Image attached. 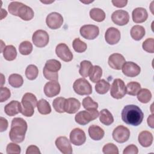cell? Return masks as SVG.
I'll return each instance as SVG.
<instances>
[{
	"label": "cell",
	"mask_w": 154,
	"mask_h": 154,
	"mask_svg": "<svg viewBox=\"0 0 154 154\" xmlns=\"http://www.w3.org/2000/svg\"><path fill=\"white\" fill-rule=\"evenodd\" d=\"M70 141L75 146H81L86 141L85 133L80 128H76L73 129L69 135Z\"/></svg>",
	"instance_id": "12"
},
{
	"label": "cell",
	"mask_w": 154,
	"mask_h": 154,
	"mask_svg": "<svg viewBox=\"0 0 154 154\" xmlns=\"http://www.w3.org/2000/svg\"><path fill=\"white\" fill-rule=\"evenodd\" d=\"M154 39L153 38H148L146 40H144L143 43L142 47L143 49L149 52V53H153L154 52Z\"/></svg>",
	"instance_id": "43"
},
{
	"label": "cell",
	"mask_w": 154,
	"mask_h": 154,
	"mask_svg": "<svg viewBox=\"0 0 154 154\" xmlns=\"http://www.w3.org/2000/svg\"><path fill=\"white\" fill-rule=\"evenodd\" d=\"M93 65L90 61L83 60L80 63L79 73L80 75L83 78H87L88 76L89 73L93 67Z\"/></svg>",
	"instance_id": "29"
},
{
	"label": "cell",
	"mask_w": 154,
	"mask_h": 154,
	"mask_svg": "<svg viewBox=\"0 0 154 154\" xmlns=\"http://www.w3.org/2000/svg\"><path fill=\"white\" fill-rule=\"evenodd\" d=\"M99 112L97 109L84 110L78 112L75 117V122L81 125H85L91 121L97 119Z\"/></svg>",
	"instance_id": "4"
},
{
	"label": "cell",
	"mask_w": 154,
	"mask_h": 154,
	"mask_svg": "<svg viewBox=\"0 0 154 154\" xmlns=\"http://www.w3.org/2000/svg\"><path fill=\"white\" fill-rule=\"evenodd\" d=\"M126 87V94L131 96H135L141 90V85L140 83L132 81L128 83Z\"/></svg>",
	"instance_id": "37"
},
{
	"label": "cell",
	"mask_w": 154,
	"mask_h": 154,
	"mask_svg": "<svg viewBox=\"0 0 154 154\" xmlns=\"http://www.w3.org/2000/svg\"><path fill=\"white\" fill-rule=\"evenodd\" d=\"M82 106L86 110L97 109L98 103L94 102L90 96H87L82 100Z\"/></svg>",
	"instance_id": "41"
},
{
	"label": "cell",
	"mask_w": 154,
	"mask_h": 154,
	"mask_svg": "<svg viewBox=\"0 0 154 154\" xmlns=\"http://www.w3.org/2000/svg\"><path fill=\"white\" fill-rule=\"evenodd\" d=\"M72 46L74 51L78 53H82L87 50V44L82 41L79 38H76L73 40Z\"/></svg>",
	"instance_id": "39"
},
{
	"label": "cell",
	"mask_w": 154,
	"mask_h": 154,
	"mask_svg": "<svg viewBox=\"0 0 154 154\" xmlns=\"http://www.w3.org/2000/svg\"><path fill=\"white\" fill-rule=\"evenodd\" d=\"M88 134L90 137L95 141H99L102 139L105 135V132L102 128L100 126L92 125L88 128Z\"/></svg>",
	"instance_id": "24"
},
{
	"label": "cell",
	"mask_w": 154,
	"mask_h": 154,
	"mask_svg": "<svg viewBox=\"0 0 154 154\" xmlns=\"http://www.w3.org/2000/svg\"><path fill=\"white\" fill-rule=\"evenodd\" d=\"M109 83L103 79L98 81L95 85L96 91L100 94H104L106 93L109 90Z\"/></svg>",
	"instance_id": "32"
},
{
	"label": "cell",
	"mask_w": 154,
	"mask_h": 154,
	"mask_svg": "<svg viewBox=\"0 0 154 154\" xmlns=\"http://www.w3.org/2000/svg\"><path fill=\"white\" fill-rule=\"evenodd\" d=\"M65 100H66V99L63 97H58L53 100L52 106L54 109L57 112L59 113H63L65 112L64 111Z\"/></svg>",
	"instance_id": "38"
},
{
	"label": "cell",
	"mask_w": 154,
	"mask_h": 154,
	"mask_svg": "<svg viewBox=\"0 0 154 154\" xmlns=\"http://www.w3.org/2000/svg\"><path fill=\"white\" fill-rule=\"evenodd\" d=\"M0 125H1L0 131L1 132H4V131H6L8 128V121L6 119H5L2 117H0Z\"/></svg>",
	"instance_id": "51"
},
{
	"label": "cell",
	"mask_w": 154,
	"mask_h": 154,
	"mask_svg": "<svg viewBox=\"0 0 154 154\" xmlns=\"http://www.w3.org/2000/svg\"><path fill=\"white\" fill-rule=\"evenodd\" d=\"M28 129L26 121L20 117H15L11 121L9 137L14 143H20L23 141Z\"/></svg>",
	"instance_id": "2"
},
{
	"label": "cell",
	"mask_w": 154,
	"mask_h": 154,
	"mask_svg": "<svg viewBox=\"0 0 154 154\" xmlns=\"http://www.w3.org/2000/svg\"><path fill=\"white\" fill-rule=\"evenodd\" d=\"M152 96L151 91L147 88L141 89L137 94L138 100L143 103H148L151 100Z\"/></svg>",
	"instance_id": "35"
},
{
	"label": "cell",
	"mask_w": 154,
	"mask_h": 154,
	"mask_svg": "<svg viewBox=\"0 0 154 154\" xmlns=\"http://www.w3.org/2000/svg\"><path fill=\"white\" fill-rule=\"evenodd\" d=\"M43 73L45 76V78L46 79L50 80V81H57L58 79V73H54L52 72H49L45 68H43Z\"/></svg>",
	"instance_id": "47"
},
{
	"label": "cell",
	"mask_w": 154,
	"mask_h": 154,
	"mask_svg": "<svg viewBox=\"0 0 154 154\" xmlns=\"http://www.w3.org/2000/svg\"><path fill=\"white\" fill-rule=\"evenodd\" d=\"M100 122L106 125L109 126L114 122V117L111 112L107 109H103L99 112Z\"/></svg>",
	"instance_id": "26"
},
{
	"label": "cell",
	"mask_w": 154,
	"mask_h": 154,
	"mask_svg": "<svg viewBox=\"0 0 154 154\" xmlns=\"http://www.w3.org/2000/svg\"><path fill=\"white\" fill-rule=\"evenodd\" d=\"M41 2H43V3H44V4H49V3H52V2H53L54 1H51V2H45V1H41Z\"/></svg>",
	"instance_id": "54"
},
{
	"label": "cell",
	"mask_w": 154,
	"mask_h": 154,
	"mask_svg": "<svg viewBox=\"0 0 154 154\" xmlns=\"http://www.w3.org/2000/svg\"><path fill=\"white\" fill-rule=\"evenodd\" d=\"M79 32L81 35L84 38L93 40L98 36L99 28L94 25H84L81 27Z\"/></svg>",
	"instance_id": "9"
},
{
	"label": "cell",
	"mask_w": 154,
	"mask_h": 154,
	"mask_svg": "<svg viewBox=\"0 0 154 154\" xmlns=\"http://www.w3.org/2000/svg\"><path fill=\"white\" fill-rule=\"evenodd\" d=\"M34 16V13L33 10L31 7L22 3L18 10L17 16L19 17L23 20L28 21L31 20L33 18Z\"/></svg>",
	"instance_id": "22"
},
{
	"label": "cell",
	"mask_w": 154,
	"mask_h": 154,
	"mask_svg": "<svg viewBox=\"0 0 154 154\" xmlns=\"http://www.w3.org/2000/svg\"><path fill=\"white\" fill-rule=\"evenodd\" d=\"M33 153L40 154L41 152L37 146L34 145H31L27 147L26 150V154H33Z\"/></svg>",
	"instance_id": "49"
},
{
	"label": "cell",
	"mask_w": 154,
	"mask_h": 154,
	"mask_svg": "<svg viewBox=\"0 0 154 154\" xmlns=\"http://www.w3.org/2000/svg\"><path fill=\"white\" fill-rule=\"evenodd\" d=\"M102 75V69L99 66H93L90 73L89 78L90 80L93 82H97L100 80Z\"/></svg>",
	"instance_id": "34"
},
{
	"label": "cell",
	"mask_w": 154,
	"mask_h": 154,
	"mask_svg": "<svg viewBox=\"0 0 154 154\" xmlns=\"http://www.w3.org/2000/svg\"><path fill=\"white\" fill-rule=\"evenodd\" d=\"M138 153V147L134 144H130L128 146L124 149L123 153V154H137Z\"/></svg>",
	"instance_id": "48"
},
{
	"label": "cell",
	"mask_w": 154,
	"mask_h": 154,
	"mask_svg": "<svg viewBox=\"0 0 154 154\" xmlns=\"http://www.w3.org/2000/svg\"><path fill=\"white\" fill-rule=\"evenodd\" d=\"M102 152L105 154H119V149L114 143H107L102 148Z\"/></svg>",
	"instance_id": "42"
},
{
	"label": "cell",
	"mask_w": 154,
	"mask_h": 154,
	"mask_svg": "<svg viewBox=\"0 0 154 154\" xmlns=\"http://www.w3.org/2000/svg\"><path fill=\"white\" fill-rule=\"evenodd\" d=\"M22 2H17V1H13L11 2L8 6V11L10 14H11L12 15L17 16V12L18 10L20 7V5H22Z\"/></svg>",
	"instance_id": "44"
},
{
	"label": "cell",
	"mask_w": 154,
	"mask_h": 154,
	"mask_svg": "<svg viewBox=\"0 0 154 154\" xmlns=\"http://www.w3.org/2000/svg\"><path fill=\"white\" fill-rule=\"evenodd\" d=\"M128 1L127 0H112L111 1V2L112 3L113 5L118 7V8H122L124 7L126 5L128 4Z\"/></svg>",
	"instance_id": "50"
},
{
	"label": "cell",
	"mask_w": 154,
	"mask_h": 154,
	"mask_svg": "<svg viewBox=\"0 0 154 154\" xmlns=\"http://www.w3.org/2000/svg\"><path fill=\"white\" fill-rule=\"evenodd\" d=\"M126 62L125 57L120 54L114 53L109 55L108 63L110 67L115 70H120Z\"/></svg>",
	"instance_id": "17"
},
{
	"label": "cell",
	"mask_w": 154,
	"mask_h": 154,
	"mask_svg": "<svg viewBox=\"0 0 154 154\" xmlns=\"http://www.w3.org/2000/svg\"><path fill=\"white\" fill-rule=\"evenodd\" d=\"M60 85L57 81H51L45 85L44 93L47 97H52L60 93Z\"/></svg>",
	"instance_id": "18"
},
{
	"label": "cell",
	"mask_w": 154,
	"mask_h": 154,
	"mask_svg": "<svg viewBox=\"0 0 154 154\" xmlns=\"http://www.w3.org/2000/svg\"><path fill=\"white\" fill-rule=\"evenodd\" d=\"M111 19L115 24L123 26L129 22V15L128 12L125 10H117L112 13Z\"/></svg>",
	"instance_id": "13"
},
{
	"label": "cell",
	"mask_w": 154,
	"mask_h": 154,
	"mask_svg": "<svg viewBox=\"0 0 154 154\" xmlns=\"http://www.w3.org/2000/svg\"><path fill=\"white\" fill-rule=\"evenodd\" d=\"M123 73L128 77L138 76L141 72L140 67L132 61H126L122 67Z\"/></svg>",
	"instance_id": "14"
},
{
	"label": "cell",
	"mask_w": 154,
	"mask_h": 154,
	"mask_svg": "<svg viewBox=\"0 0 154 154\" xmlns=\"http://www.w3.org/2000/svg\"><path fill=\"white\" fill-rule=\"evenodd\" d=\"M130 34L131 37L134 40L138 41L141 40L143 37L145 35L146 30L143 26L136 25L132 27Z\"/></svg>",
	"instance_id": "25"
},
{
	"label": "cell",
	"mask_w": 154,
	"mask_h": 154,
	"mask_svg": "<svg viewBox=\"0 0 154 154\" xmlns=\"http://www.w3.org/2000/svg\"><path fill=\"white\" fill-rule=\"evenodd\" d=\"M21 114L25 117H31L34 112V108L37 106V100L36 96L31 93H26L22 97Z\"/></svg>",
	"instance_id": "3"
},
{
	"label": "cell",
	"mask_w": 154,
	"mask_h": 154,
	"mask_svg": "<svg viewBox=\"0 0 154 154\" xmlns=\"http://www.w3.org/2000/svg\"><path fill=\"white\" fill-rule=\"evenodd\" d=\"M121 34L120 31L114 27L108 28L105 34V39L107 43L111 45L117 44L120 40Z\"/></svg>",
	"instance_id": "16"
},
{
	"label": "cell",
	"mask_w": 154,
	"mask_h": 154,
	"mask_svg": "<svg viewBox=\"0 0 154 154\" xmlns=\"http://www.w3.org/2000/svg\"><path fill=\"white\" fill-rule=\"evenodd\" d=\"M89 14L91 19L96 22H101L105 19V13L104 11L99 8H93L91 9Z\"/></svg>",
	"instance_id": "28"
},
{
	"label": "cell",
	"mask_w": 154,
	"mask_h": 154,
	"mask_svg": "<svg viewBox=\"0 0 154 154\" xmlns=\"http://www.w3.org/2000/svg\"><path fill=\"white\" fill-rule=\"evenodd\" d=\"M11 96L10 90L5 87H1V97H0V102H4L8 100Z\"/></svg>",
	"instance_id": "46"
},
{
	"label": "cell",
	"mask_w": 154,
	"mask_h": 154,
	"mask_svg": "<svg viewBox=\"0 0 154 154\" xmlns=\"http://www.w3.org/2000/svg\"><path fill=\"white\" fill-rule=\"evenodd\" d=\"M7 153H16L19 154L21 152V148L18 145L15 144L14 143H10L7 144L6 148Z\"/></svg>",
	"instance_id": "45"
},
{
	"label": "cell",
	"mask_w": 154,
	"mask_h": 154,
	"mask_svg": "<svg viewBox=\"0 0 154 154\" xmlns=\"http://www.w3.org/2000/svg\"><path fill=\"white\" fill-rule=\"evenodd\" d=\"M2 54L4 58L7 61H13L17 57L16 49L13 45L6 46L2 51Z\"/></svg>",
	"instance_id": "27"
},
{
	"label": "cell",
	"mask_w": 154,
	"mask_h": 154,
	"mask_svg": "<svg viewBox=\"0 0 154 154\" xmlns=\"http://www.w3.org/2000/svg\"><path fill=\"white\" fill-rule=\"evenodd\" d=\"M61 67V63L55 59H51L46 61L44 67L47 70L54 73H57L60 70Z\"/></svg>",
	"instance_id": "31"
},
{
	"label": "cell",
	"mask_w": 154,
	"mask_h": 154,
	"mask_svg": "<svg viewBox=\"0 0 154 154\" xmlns=\"http://www.w3.org/2000/svg\"><path fill=\"white\" fill-rule=\"evenodd\" d=\"M55 53L58 57L65 62H69L73 58V55L67 45L63 43H59L56 46Z\"/></svg>",
	"instance_id": "11"
},
{
	"label": "cell",
	"mask_w": 154,
	"mask_h": 154,
	"mask_svg": "<svg viewBox=\"0 0 154 154\" xmlns=\"http://www.w3.org/2000/svg\"><path fill=\"white\" fill-rule=\"evenodd\" d=\"M7 15V12L5 10L1 8V19L2 20L3 18L5 17Z\"/></svg>",
	"instance_id": "53"
},
{
	"label": "cell",
	"mask_w": 154,
	"mask_h": 154,
	"mask_svg": "<svg viewBox=\"0 0 154 154\" xmlns=\"http://www.w3.org/2000/svg\"><path fill=\"white\" fill-rule=\"evenodd\" d=\"M47 26L52 29L60 28L63 23V17L61 14L57 12L49 13L46 19Z\"/></svg>",
	"instance_id": "10"
},
{
	"label": "cell",
	"mask_w": 154,
	"mask_h": 154,
	"mask_svg": "<svg viewBox=\"0 0 154 154\" xmlns=\"http://www.w3.org/2000/svg\"><path fill=\"white\" fill-rule=\"evenodd\" d=\"M37 108L38 111L43 115L49 114L51 112V107L49 103L44 99H42L37 102Z\"/></svg>",
	"instance_id": "30"
},
{
	"label": "cell",
	"mask_w": 154,
	"mask_h": 154,
	"mask_svg": "<svg viewBox=\"0 0 154 154\" xmlns=\"http://www.w3.org/2000/svg\"><path fill=\"white\" fill-rule=\"evenodd\" d=\"M32 41L35 46L43 48L48 44L49 36L46 31L38 29L35 31L32 34Z\"/></svg>",
	"instance_id": "7"
},
{
	"label": "cell",
	"mask_w": 154,
	"mask_h": 154,
	"mask_svg": "<svg viewBox=\"0 0 154 154\" xmlns=\"http://www.w3.org/2000/svg\"><path fill=\"white\" fill-rule=\"evenodd\" d=\"M126 94V87L125 82L120 78L115 79L111 86V96L114 99H120L123 98Z\"/></svg>",
	"instance_id": "5"
},
{
	"label": "cell",
	"mask_w": 154,
	"mask_h": 154,
	"mask_svg": "<svg viewBox=\"0 0 154 154\" xmlns=\"http://www.w3.org/2000/svg\"><path fill=\"white\" fill-rule=\"evenodd\" d=\"M113 139L117 143H123L127 141L130 137V131L123 125L117 126L112 134Z\"/></svg>",
	"instance_id": "8"
},
{
	"label": "cell",
	"mask_w": 154,
	"mask_h": 154,
	"mask_svg": "<svg viewBox=\"0 0 154 154\" xmlns=\"http://www.w3.org/2000/svg\"><path fill=\"white\" fill-rule=\"evenodd\" d=\"M57 149L63 154H71L73 152L70 140L64 136L58 137L55 142Z\"/></svg>",
	"instance_id": "15"
},
{
	"label": "cell",
	"mask_w": 154,
	"mask_h": 154,
	"mask_svg": "<svg viewBox=\"0 0 154 154\" xmlns=\"http://www.w3.org/2000/svg\"><path fill=\"white\" fill-rule=\"evenodd\" d=\"M132 17L133 22L135 23H143L147 20L148 17V13L144 8L137 7L132 11Z\"/></svg>",
	"instance_id": "20"
},
{
	"label": "cell",
	"mask_w": 154,
	"mask_h": 154,
	"mask_svg": "<svg viewBox=\"0 0 154 154\" xmlns=\"http://www.w3.org/2000/svg\"><path fill=\"white\" fill-rule=\"evenodd\" d=\"M73 88L76 94L81 96L89 95L93 91L91 84L85 78L77 79L73 84Z\"/></svg>",
	"instance_id": "6"
},
{
	"label": "cell",
	"mask_w": 154,
	"mask_h": 154,
	"mask_svg": "<svg viewBox=\"0 0 154 154\" xmlns=\"http://www.w3.org/2000/svg\"><path fill=\"white\" fill-rule=\"evenodd\" d=\"M9 84L14 88H19L23 84V79L22 76L17 73H13L8 77Z\"/></svg>",
	"instance_id": "33"
},
{
	"label": "cell",
	"mask_w": 154,
	"mask_h": 154,
	"mask_svg": "<svg viewBox=\"0 0 154 154\" xmlns=\"http://www.w3.org/2000/svg\"><path fill=\"white\" fill-rule=\"evenodd\" d=\"M22 105L17 100H11L4 107L5 113L8 116H14L21 112Z\"/></svg>",
	"instance_id": "21"
},
{
	"label": "cell",
	"mask_w": 154,
	"mask_h": 154,
	"mask_svg": "<svg viewBox=\"0 0 154 154\" xmlns=\"http://www.w3.org/2000/svg\"><path fill=\"white\" fill-rule=\"evenodd\" d=\"M147 124L149 125V126H150L151 128H154V122H153V114H151L150 115L147 120Z\"/></svg>",
	"instance_id": "52"
},
{
	"label": "cell",
	"mask_w": 154,
	"mask_h": 154,
	"mask_svg": "<svg viewBox=\"0 0 154 154\" xmlns=\"http://www.w3.org/2000/svg\"><path fill=\"white\" fill-rule=\"evenodd\" d=\"M122 120L126 124L137 126L140 125L143 120L144 114L137 105H126L121 113Z\"/></svg>",
	"instance_id": "1"
},
{
	"label": "cell",
	"mask_w": 154,
	"mask_h": 154,
	"mask_svg": "<svg viewBox=\"0 0 154 154\" xmlns=\"http://www.w3.org/2000/svg\"><path fill=\"white\" fill-rule=\"evenodd\" d=\"M38 74V69L35 65L29 64L25 70V76L29 80H34L37 78Z\"/></svg>",
	"instance_id": "36"
},
{
	"label": "cell",
	"mask_w": 154,
	"mask_h": 154,
	"mask_svg": "<svg viewBox=\"0 0 154 154\" xmlns=\"http://www.w3.org/2000/svg\"><path fill=\"white\" fill-rule=\"evenodd\" d=\"M32 45L29 41L22 42L19 46V52L23 55H28L32 51Z\"/></svg>",
	"instance_id": "40"
},
{
	"label": "cell",
	"mask_w": 154,
	"mask_h": 154,
	"mask_svg": "<svg viewBox=\"0 0 154 154\" xmlns=\"http://www.w3.org/2000/svg\"><path fill=\"white\" fill-rule=\"evenodd\" d=\"M81 107L80 102L76 98L69 97L66 99L64 104V111L68 114L76 113Z\"/></svg>",
	"instance_id": "19"
},
{
	"label": "cell",
	"mask_w": 154,
	"mask_h": 154,
	"mask_svg": "<svg viewBox=\"0 0 154 154\" xmlns=\"http://www.w3.org/2000/svg\"><path fill=\"white\" fill-rule=\"evenodd\" d=\"M153 137L152 134L147 131L141 132L138 137V140L140 144L144 147L150 146L153 143Z\"/></svg>",
	"instance_id": "23"
}]
</instances>
